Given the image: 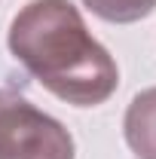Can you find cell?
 <instances>
[{"label":"cell","mask_w":156,"mask_h":159,"mask_svg":"<svg viewBox=\"0 0 156 159\" xmlns=\"http://www.w3.org/2000/svg\"><path fill=\"white\" fill-rule=\"evenodd\" d=\"M71 132L16 89H0V159H74Z\"/></svg>","instance_id":"cell-2"},{"label":"cell","mask_w":156,"mask_h":159,"mask_svg":"<svg viewBox=\"0 0 156 159\" xmlns=\"http://www.w3.org/2000/svg\"><path fill=\"white\" fill-rule=\"evenodd\" d=\"M98 19L113 21V25H132L147 19L156 9V0H83Z\"/></svg>","instance_id":"cell-4"},{"label":"cell","mask_w":156,"mask_h":159,"mask_svg":"<svg viewBox=\"0 0 156 159\" xmlns=\"http://www.w3.org/2000/svg\"><path fill=\"white\" fill-rule=\"evenodd\" d=\"M9 52L55 98L98 107L117 92L119 67L71 0H31L9 25Z\"/></svg>","instance_id":"cell-1"},{"label":"cell","mask_w":156,"mask_h":159,"mask_svg":"<svg viewBox=\"0 0 156 159\" xmlns=\"http://www.w3.org/2000/svg\"><path fill=\"white\" fill-rule=\"evenodd\" d=\"M122 135L138 159H156V86L132 98L122 119Z\"/></svg>","instance_id":"cell-3"}]
</instances>
